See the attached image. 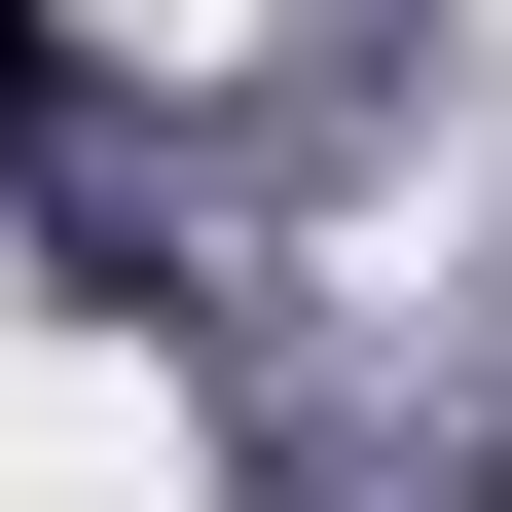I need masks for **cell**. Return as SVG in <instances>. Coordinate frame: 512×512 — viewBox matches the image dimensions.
Returning <instances> with one entry per match:
<instances>
[{
  "label": "cell",
  "instance_id": "cell-1",
  "mask_svg": "<svg viewBox=\"0 0 512 512\" xmlns=\"http://www.w3.org/2000/svg\"><path fill=\"white\" fill-rule=\"evenodd\" d=\"M0 110H37V0H0Z\"/></svg>",
  "mask_w": 512,
  "mask_h": 512
}]
</instances>
